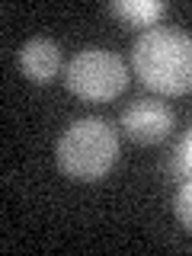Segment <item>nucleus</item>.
Listing matches in <instances>:
<instances>
[{
  "mask_svg": "<svg viewBox=\"0 0 192 256\" xmlns=\"http://www.w3.org/2000/svg\"><path fill=\"white\" fill-rule=\"evenodd\" d=\"M132 68L144 86L182 96L192 90V32L176 26L144 29L132 45Z\"/></svg>",
  "mask_w": 192,
  "mask_h": 256,
  "instance_id": "1",
  "label": "nucleus"
},
{
  "mask_svg": "<svg viewBox=\"0 0 192 256\" xmlns=\"http://www.w3.org/2000/svg\"><path fill=\"white\" fill-rule=\"evenodd\" d=\"M54 160L64 176L77 182L102 180L118 160V134L106 118L86 116L64 128L54 144Z\"/></svg>",
  "mask_w": 192,
  "mask_h": 256,
  "instance_id": "2",
  "label": "nucleus"
},
{
  "mask_svg": "<svg viewBox=\"0 0 192 256\" xmlns=\"http://www.w3.org/2000/svg\"><path fill=\"white\" fill-rule=\"evenodd\" d=\"M64 84L70 93L90 102H109L128 86V68L116 52L80 48L64 68Z\"/></svg>",
  "mask_w": 192,
  "mask_h": 256,
  "instance_id": "3",
  "label": "nucleus"
},
{
  "mask_svg": "<svg viewBox=\"0 0 192 256\" xmlns=\"http://www.w3.org/2000/svg\"><path fill=\"white\" fill-rule=\"evenodd\" d=\"M118 128L134 144H157L173 132V109L157 96H138L122 109Z\"/></svg>",
  "mask_w": 192,
  "mask_h": 256,
  "instance_id": "4",
  "label": "nucleus"
},
{
  "mask_svg": "<svg viewBox=\"0 0 192 256\" xmlns=\"http://www.w3.org/2000/svg\"><path fill=\"white\" fill-rule=\"evenodd\" d=\"M20 70L32 84H52L61 70V48L45 36H32L20 45Z\"/></svg>",
  "mask_w": 192,
  "mask_h": 256,
  "instance_id": "5",
  "label": "nucleus"
},
{
  "mask_svg": "<svg viewBox=\"0 0 192 256\" xmlns=\"http://www.w3.org/2000/svg\"><path fill=\"white\" fill-rule=\"evenodd\" d=\"M109 10L128 26H150L166 13L164 0H112Z\"/></svg>",
  "mask_w": 192,
  "mask_h": 256,
  "instance_id": "6",
  "label": "nucleus"
},
{
  "mask_svg": "<svg viewBox=\"0 0 192 256\" xmlns=\"http://www.w3.org/2000/svg\"><path fill=\"white\" fill-rule=\"evenodd\" d=\"M164 173L170 176V180H176V182H189L192 180V164H189V157H186V150H182L180 141H176V148L170 150V157L164 160Z\"/></svg>",
  "mask_w": 192,
  "mask_h": 256,
  "instance_id": "7",
  "label": "nucleus"
},
{
  "mask_svg": "<svg viewBox=\"0 0 192 256\" xmlns=\"http://www.w3.org/2000/svg\"><path fill=\"white\" fill-rule=\"evenodd\" d=\"M173 212L180 224L186 230H192V180L189 182H180V189H176V198H173Z\"/></svg>",
  "mask_w": 192,
  "mask_h": 256,
  "instance_id": "8",
  "label": "nucleus"
},
{
  "mask_svg": "<svg viewBox=\"0 0 192 256\" xmlns=\"http://www.w3.org/2000/svg\"><path fill=\"white\" fill-rule=\"evenodd\" d=\"M180 144H182V150H186V157H189V164H192V125H189V132L180 138Z\"/></svg>",
  "mask_w": 192,
  "mask_h": 256,
  "instance_id": "9",
  "label": "nucleus"
}]
</instances>
